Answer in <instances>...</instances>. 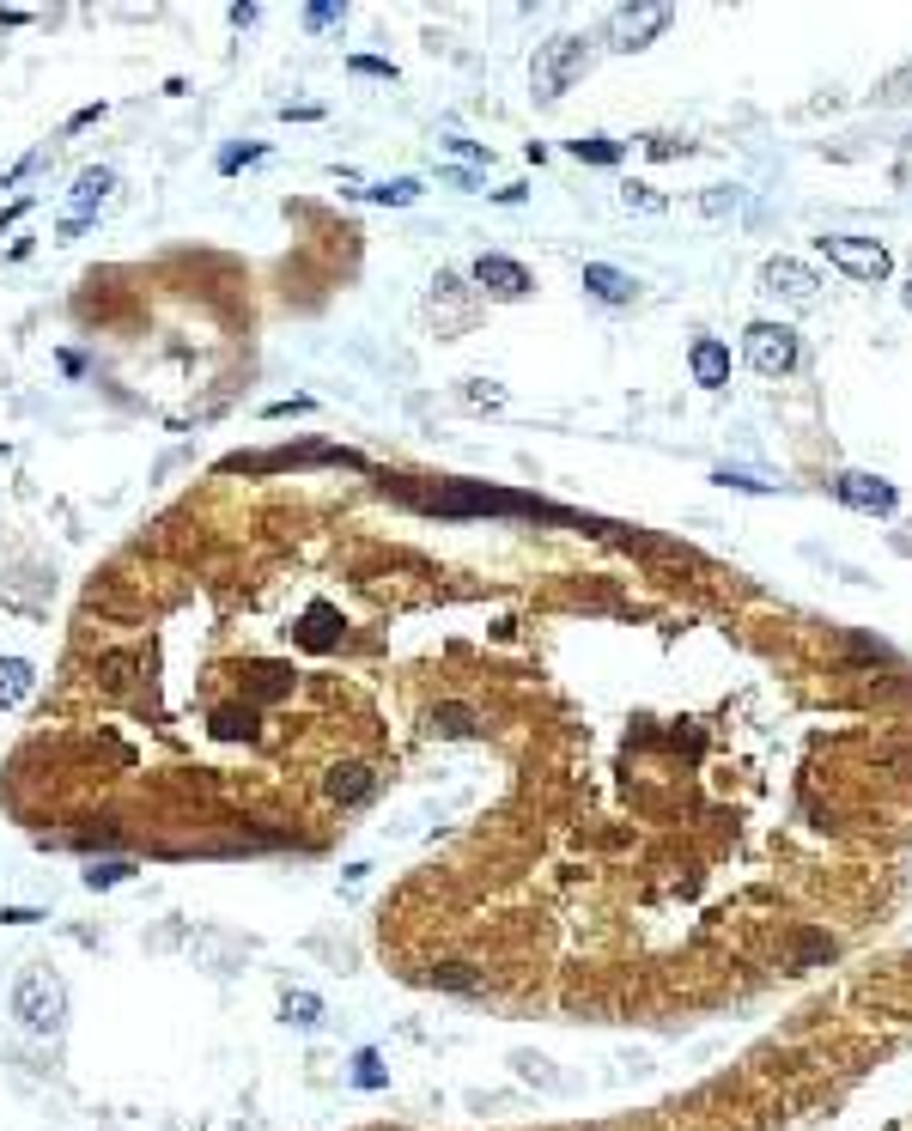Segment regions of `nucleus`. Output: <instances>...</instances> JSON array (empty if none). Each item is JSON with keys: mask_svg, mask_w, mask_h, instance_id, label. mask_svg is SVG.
<instances>
[{"mask_svg": "<svg viewBox=\"0 0 912 1131\" xmlns=\"http://www.w3.org/2000/svg\"><path fill=\"white\" fill-rule=\"evenodd\" d=\"M98 116H104V104H86V110H73V116H67V134H73V128H92Z\"/></svg>", "mask_w": 912, "mask_h": 1131, "instance_id": "33", "label": "nucleus"}, {"mask_svg": "<svg viewBox=\"0 0 912 1131\" xmlns=\"http://www.w3.org/2000/svg\"><path fill=\"white\" fill-rule=\"evenodd\" d=\"M572 159H584V165H621V140H602V134L572 140Z\"/></svg>", "mask_w": 912, "mask_h": 1131, "instance_id": "19", "label": "nucleus"}, {"mask_svg": "<svg viewBox=\"0 0 912 1131\" xmlns=\"http://www.w3.org/2000/svg\"><path fill=\"white\" fill-rule=\"evenodd\" d=\"M225 19H232V25H238V31H250V25H256V19H262V7H232V13H225Z\"/></svg>", "mask_w": 912, "mask_h": 1131, "instance_id": "34", "label": "nucleus"}, {"mask_svg": "<svg viewBox=\"0 0 912 1131\" xmlns=\"http://www.w3.org/2000/svg\"><path fill=\"white\" fill-rule=\"evenodd\" d=\"M43 159H49V146H37V153H25V159H19V165H13V171H7V177H0V189H13V183H19V177H31V171H37V165H43Z\"/></svg>", "mask_w": 912, "mask_h": 1131, "instance_id": "29", "label": "nucleus"}, {"mask_svg": "<svg viewBox=\"0 0 912 1131\" xmlns=\"http://www.w3.org/2000/svg\"><path fill=\"white\" fill-rule=\"evenodd\" d=\"M280 1016H286L292 1028H317V1022H323V998H317V992H286V998H280Z\"/></svg>", "mask_w": 912, "mask_h": 1131, "instance_id": "16", "label": "nucleus"}, {"mask_svg": "<svg viewBox=\"0 0 912 1131\" xmlns=\"http://www.w3.org/2000/svg\"><path fill=\"white\" fill-rule=\"evenodd\" d=\"M621 201H627V207H639V213H663V195H657V189H645V183H627V189H621Z\"/></svg>", "mask_w": 912, "mask_h": 1131, "instance_id": "25", "label": "nucleus"}, {"mask_svg": "<svg viewBox=\"0 0 912 1131\" xmlns=\"http://www.w3.org/2000/svg\"><path fill=\"white\" fill-rule=\"evenodd\" d=\"M347 73H359V80H396V61H384V55H347Z\"/></svg>", "mask_w": 912, "mask_h": 1131, "instance_id": "24", "label": "nucleus"}, {"mask_svg": "<svg viewBox=\"0 0 912 1131\" xmlns=\"http://www.w3.org/2000/svg\"><path fill=\"white\" fill-rule=\"evenodd\" d=\"M432 724H438V730H444V736H469V730H475V718H469V712H463V706H444V712H438V718H432Z\"/></svg>", "mask_w": 912, "mask_h": 1131, "instance_id": "26", "label": "nucleus"}, {"mask_svg": "<svg viewBox=\"0 0 912 1131\" xmlns=\"http://www.w3.org/2000/svg\"><path fill=\"white\" fill-rule=\"evenodd\" d=\"M584 73H590V43L584 37H548L536 49V61H529V86H536L542 104H554L584 80Z\"/></svg>", "mask_w": 912, "mask_h": 1131, "instance_id": "2", "label": "nucleus"}, {"mask_svg": "<svg viewBox=\"0 0 912 1131\" xmlns=\"http://www.w3.org/2000/svg\"><path fill=\"white\" fill-rule=\"evenodd\" d=\"M742 359H748L760 377L797 371V329H785V323H748V329H742Z\"/></svg>", "mask_w": 912, "mask_h": 1131, "instance_id": "5", "label": "nucleus"}, {"mask_svg": "<svg viewBox=\"0 0 912 1131\" xmlns=\"http://www.w3.org/2000/svg\"><path fill=\"white\" fill-rule=\"evenodd\" d=\"M134 876V864L128 858H104V864H92L86 870V888H116V882H128Z\"/></svg>", "mask_w": 912, "mask_h": 1131, "instance_id": "23", "label": "nucleus"}, {"mask_svg": "<svg viewBox=\"0 0 912 1131\" xmlns=\"http://www.w3.org/2000/svg\"><path fill=\"white\" fill-rule=\"evenodd\" d=\"M833 493H840L852 511H876V517H888L894 505H900V493L888 487V481H876V475H864V469H846L840 481H833Z\"/></svg>", "mask_w": 912, "mask_h": 1131, "instance_id": "9", "label": "nucleus"}, {"mask_svg": "<svg viewBox=\"0 0 912 1131\" xmlns=\"http://www.w3.org/2000/svg\"><path fill=\"white\" fill-rule=\"evenodd\" d=\"M31 688H37L31 657H0V706H19Z\"/></svg>", "mask_w": 912, "mask_h": 1131, "instance_id": "13", "label": "nucleus"}, {"mask_svg": "<svg viewBox=\"0 0 912 1131\" xmlns=\"http://www.w3.org/2000/svg\"><path fill=\"white\" fill-rule=\"evenodd\" d=\"M584 292L602 298V305H633V298H639V280L621 274V268H608V262H584Z\"/></svg>", "mask_w": 912, "mask_h": 1131, "instance_id": "12", "label": "nucleus"}, {"mask_svg": "<svg viewBox=\"0 0 912 1131\" xmlns=\"http://www.w3.org/2000/svg\"><path fill=\"white\" fill-rule=\"evenodd\" d=\"M329 25H347V0H317V7H304V31H329Z\"/></svg>", "mask_w": 912, "mask_h": 1131, "instance_id": "21", "label": "nucleus"}, {"mask_svg": "<svg viewBox=\"0 0 912 1131\" xmlns=\"http://www.w3.org/2000/svg\"><path fill=\"white\" fill-rule=\"evenodd\" d=\"M900 298H906V311H912V268H906V286H900Z\"/></svg>", "mask_w": 912, "mask_h": 1131, "instance_id": "37", "label": "nucleus"}, {"mask_svg": "<svg viewBox=\"0 0 912 1131\" xmlns=\"http://www.w3.org/2000/svg\"><path fill=\"white\" fill-rule=\"evenodd\" d=\"M736 201H742L736 189H712V195H700V207H706V213H730Z\"/></svg>", "mask_w": 912, "mask_h": 1131, "instance_id": "30", "label": "nucleus"}, {"mask_svg": "<svg viewBox=\"0 0 912 1131\" xmlns=\"http://www.w3.org/2000/svg\"><path fill=\"white\" fill-rule=\"evenodd\" d=\"M365 201H377V207H414L420 201V177H396V183H371V189H359Z\"/></svg>", "mask_w": 912, "mask_h": 1131, "instance_id": "15", "label": "nucleus"}, {"mask_svg": "<svg viewBox=\"0 0 912 1131\" xmlns=\"http://www.w3.org/2000/svg\"><path fill=\"white\" fill-rule=\"evenodd\" d=\"M688 365H694V384H700V390H724V384H730V347L712 341V335H700V341L688 347Z\"/></svg>", "mask_w": 912, "mask_h": 1131, "instance_id": "11", "label": "nucleus"}, {"mask_svg": "<svg viewBox=\"0 0 912 1131\" xmlns=\"http://www.w3.org/2000/svg\"><path fill=\"white\" fill-rule=\"evenodd\" d=\"M13 1016L25 1034L37 1040H55L67 1028V986H61V973L49 961H31L19 979H13Z\"/></svg>", "mask_w": 912, "mask_h": 1131, "instance_id": "1", "label": "nucleus"}, {"mask_svg": "<svg viewBox=\"0 0 912 1131\" xmlns=\"http://www.w3.org/2000/svg\"><path fill=\"white\" fill-rule=\"evenodd\" d=\"M760 280H767V292L791 298V305H815V292H821V274L797 256H773L767 268H760Z\"/></svg>", "mask_w": 912, "mask_h": 1131, "instance_id": "8", "label": "nucleus"}, {"mask_svg": "<svg viewBox=\"0 0 912 1131\" xmlns=\"http://www.w3.org/2000/svg\"><path fill=\"white\" fill-rule=\"evenodd\" d=\"M250 724H256V712H250V706H244V712H238V706H225V712H213V736H219V742H232V736H244Z\"/></svg>", "mask_w": 912, "mask_h": 1131, "instance_id": "22", "label": "nucleus"}, {"mask_svg": "<svg viewBox=\"0 0 912 1131\" xmlns=\"http://www.w3.org/2000/svg\"><path fill=\"white\" fill-rule=\"evenodd\" d=\"M329 621H335V609H323V602H317V609L304 615V627H292V639H304V645L323 651V645H335V627H329Z\"/></svg>", "mask_w": 912, "mask_h": 1131, "instance_id": "18", "label": "nucleus"}, {"mask_svg": "<svg viewBox=\"0 0 912 1131\" xmlns=\"http://www.w3.org/2000/svg\"><path fill=\"white\" fill-rule=\"evenodd\" d=\"M463 402H475V408H499V402H505V390H499V384H481V377H475V384L463 390Z\"/></svg>", "mask_w": 912, "mask_h": 1131, "instance_id": "28", "label": "nucleus"}, {"mask_svg": "<svg viewBox=\"0 0 912 1131\" xmlns=\"http://www.w3.org/2000/svg\"><path fill=\"white\" fill-rule=\"evenodd\" d=\"M0 25H25V13L19 7H0Z\"/></svg>", "mask_w": 912, "mask_h": 1131, "instance_id": "36", "label": "nucleus"}, {"mask_svg": "<svg viewBox=\"0 0 912 1131\" xmlns=\"http://www.w3.org/2000/svg\"><path fill=\"white\" fill-rule=\"evenodd\" d=\"M821 250H827V262L840 268V274H852V280H864V286H876V280H888V250L876 244V238H846V232H827L821 238Z\"/></svg>", "mask_w": 912, "mask_h": 1131, "instance_id": "6", "label": "nucleus"}, {"mask_svg": "<svg viewBox=\"0 0 912 1131\" xmlns=\"http://www.w3.org/2000/svg\"><path fill=\"white\" fill-rule=\"evenodd\" d=\"M426 511H438V517H469V511H499V517H511V511H536V517H566V511H548V505H536V499H517V493H487V487H450V493H432L426 499Z\"/></svg>", "mask_w": 912, "mask_h": 1131, "instance_id": "4", "label": "nucleus"}, {"mask_svg": "<svg viewBox=\"0 0 912 1131\" xmlns=\"http://www.w3.org/2000/svg\"><path fill=\"white\" fill-rule=\"evenodd\" d=\"M110 195H116V171L110 165H86L80 177H73V189H67V219L73 225H98V213L110 207Z\"/></svg>", "mask_w": 912, "mask_h": 1131, "instance_id": "7", "label": "nucleus"}, {"mask_svg": "<svg viewBox=\"0 0 912 1131\" xmlns=\"http://www.w3.org/2000/svg\"><path fill=\"white\" fill-rule=\"evenodd\" d=\"M0 919H7V925H31L37 913H31V907H0Z\"/></svg>", "mask_w": 912, "mask_h": 1131, "instance_id": "35", "label": "nucleus"}, {"mask_svg": "<svg viewBox=\"0 0 912 1131\" xmlns=\"http://www.w3.org/2000/svg\"><path fill=\"white\" fill-rule=\"evenodd\" d=\"M669 25H675V7H669V0H639V7H615V13H608V49L633 55V49H645L651 37H663Z\"/></svg>", "mask_w": 912, "mask_h": 1131, "instance_id": "3", "label": "nucleus"}, {"mask_svg": "<svg viewBox=\"0 0 912 1131\" xmlns=\"http://www.w3.org/2000/svg\"><path fill=\"white\" fill-rule=\"evenodd\" d=\"M475 286L493 292V298H523L529 292V268L511 262V256H481L475 262Z\"/></svg>", "mask_w": 912, "mask_h": 1131, "instance_id": "10", "label": "nucleus"}, {"mask_svg": "<svg viewBox=\"0 0 912 1131\" xmlns=\"http://www.w3.org/2000/svg\"><path fill=\"white\" fill-rule=\"evenodd\" d=\"M444 146H450V153H456V159H493V153H487V146H475V140H444Z\"/></svg>", "mask_w": 912, "mask_h": 1131, "instance_id": "31", "label": "nucleus"}, {"mask_svg": "<svg viewBox=\"0 0 912 1131\" xmlns=\"http://www.w3.org/2000/svg\"><path fill=\"white\" fill-rule=\"evenodd\" d=\"M311 408H317L311 396H286V402H268L262 414H268V420H292V414H311Z\"/></svg>", "mask_w": 912, "mask_h": 1131, "instance_id": "27", "label": "nucleus"}, {"mask_svg": "<svg viewBox=\"0 0 912 1131\" xmlns=\"http://www.w3.org/2000/svg\"><path fill=\"white\" fill-rule=\"evenodd\" d=\"M280 116H286V122H317L323 110H317V104H280Z\"/></svg>", "mask_w": 912, "mask_h": 1131, "instance_id": "32", "label": "nucleus"}, {"mask_svg": "<svg viewBox=\"0 0 912 1131\" xmlns=\"http://www.w3.org/2000/svg\"><path fill=\"white\" fill-rule=\"evenodd\" d=\"M262 153H268L262 140H232V146H219V159H213V165H219V177H238V171H244V165H256Z\"/></svg>", "mask_w": 912, "mask_h": 1131, "instance_id": "17", "label": "nucleus"}, {"mask_svg": "<svg viewBox=\"0 0 912 1131\" xmlns=\"http://www.w3.org/2000/svg\"><path fill=\"white\" fill-rule=\"evenodd\" d=\"M353 1083H359V1089H384V1059H377V1046H359V1052H353Z\"/></svg>", "mask_w": 912, "mask_h": 1131, "instance_id": "20", "label": "nucleus"}, {"mask_svg": "<svg viewBox=\"0 0 912 1131\" xmlns=\"http://www.w3.org/2000/svg\"><path fill=\"white\" fill-rule=\"evenodd\" d=\"M329 797H335V803H365V797H371V773H365L359 761L335 767V773H329Z\"/></svg>", "mask_w": 912, "mask_h": 1131, "instance_id": "14", "label": "nucleus"}]
</instances>
